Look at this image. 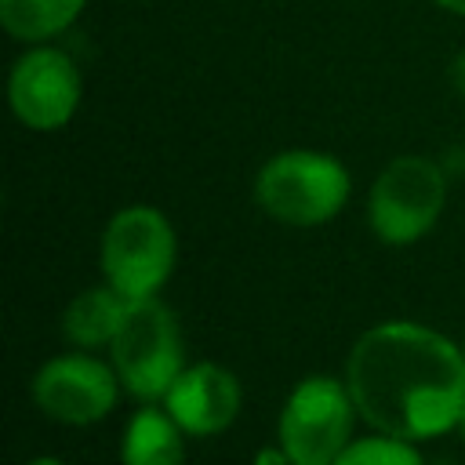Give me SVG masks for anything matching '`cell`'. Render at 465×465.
I'll list each match as a JSON object with an SVG mask.
<instances>
[{"label":"cell","instance_id":"cell-1","mask_svg":"<svg viewBox=\"0 0 465 465\" xmlns=\"http://www.w3.org/2000/svg\"><path fill=\"white\" fill-rule=\"evenodd\" d=\"M345 385L371 429L432 440L458 429L465 411V352L425 323L389 320L356 338Z\"/></svg>","mask_w":465,"mask_h":465},{"label":"cell","instance_id":"cell-2","mask_svg":"<svg viewBox=\"0 0 465 465\" xmlns=\"http://www.w3.org/2000/svg\"><path fill=\"white\" fill-rule=\"evenodd\" d=\"M258 207L283 225H323L349 200V171L316 149H287L262 163L254 178Z\"/></svg>","mask_w":465,"mask_h":465},{"label":"cell","instance_id":"cell-3","mask_svg":"<svg viewBox=\"0 0 465 465\" xmlns=\"http://www.w3.org/2000/svg\"><path fill=\"white\" fill-rule=\"evenodd\" d=\"M178 240L163 211L134 203L109 218L102 232V272L105 283L127 302L156 298L174 272Z\"/></svg>","mask_w":465,"mask_h":465},{"label":"cell","instance_id":"cell-4","mask_svg":"<svg viewBox=\"0 0 465 465\" xmlns=\"http://www.w3.org/2000/svg\"><path fill=\"white\" fill-rule=\"evenodd\" d=\"M109 360L120 385L134 400H163V392L185 367L178 316L160 298L131 302L116 338L109 341Z\"/></svg>","mask_w":465,"mask_h":465},{"label":"cell","instance_id":"cell-5","mask_svg":"<svg viewBox=\"0 0 465 465\" xmlns=\"http://www.w3.org/2000/svg\"><path fill=\"white\" fill-rule=\"evenodd\" d=\"M447 200V174L429 156H396L367 193V225L389 247L421 240Z\"/></svg>","mask_w":465,"mask_h":465},{"label":"cell","instance_id":"cell-6","mask_svg":"<svg viewBox=\"0 0 465 465\" xmlns=\"http://www.w3.org/2000/svg\"><path fill=\"white\" fill-rule=\"evenodd\" d=\"M352 392L331 374L302 378L283 400L276 436L291 465H334L352 443Z\"/></svg>","mask_w":465,"mask_h":465},{"label":"cell","instance_id":"cell-7","mask_svg":"<svg viewBox=\"0 0 465 465\" xmlns=\"http://www.w3.org/2000/svg\"><path fill=\"white\" fill-rule=\"evenodd\" d=\"M84 94L76 62L58 47H29L7 80L11 113L33 131H58L73 120Z\"/></svg>","mask_w":465,"mask_h":465},{"label":"cell","instance_id":"cell-8","mask_svg":"<svg viewBox=\"0 0 465 465\" xmlns=\"http://www.w3.org/2000/svg\"><path fill=\"white\" fill-rule=\"evenodd\" d=\"M116 371L91 352H62L33 378L36 407L62 425H94L116 403Z\"/></svg>","mask_w":465,"mask_h":465},{"label":"cell","instance_id":"cell-9","mask_svg":"<svg viewBox=\"0 0 465 465\" xmlns=\"http://www.w3.org/2000/svg\"><path fill=\"white\" fill-rule=\"evenodd\" d=\"M163 407L189 436H218L240 414V381L218 363H193L171 381Z\"/></svg>","mask_w":465,"mask_h":465},{"label":"cell","instance_id":"cell-10","mask_svg":"<svg viewBox=\"0 0 465 465\" xmlns=\"http://www.w3.org/2000/svg\"><path fill=\"white\" fill-rule=\"evenodd\" d=\"M182 425L167 414V407H138L124 429L120 440V461L124 465H182L185 443Z\"/></svg>","mask_w":465,"mask_h":465},{"label":"cell","instance_id":"cell-11","mask_svg":"<svg viewBox=\"0 0 465 465\" xmlns=\"http://www.w3.org/2000/svg\"><path fill=\"white\" fill-rule=\"evenodd\" d=\"M127 298L116 294L109 283L105 287H87L80 291L69 305H65V316H62V334L80 345V349H98V345H109L127 316Z\"/></svg>","mask_w":465,"mask_h":465},{"label":"cell","instance_id":"cell-12","mask_svg":"<svg viewBox=\"0 0 465 465\" xmlns=\"http://www.w3.org/2000/svg\"><path fill=\"white\" fill-rule=\"evenodd\" d=\"M87 0H0V22L11 36L40 44L76 22Z\"/></svg>","mask_w":465,"mask_h":465},{"label":"cell","instance_id":"cell-13","mask_svg":"<svg viewBox=\"0 0 465 465\" xmlns=\"http://www.w3.org/2000/svg\"><path fill=\"white\" fill-rule=\"evenodd\" d=\"M334 465H425L421 454L414 450L411 440H400V436H363V440H352Z\"/></svg>","mask_w":465,"mask_h":465},{"label":"cell","instance_id":"cell-14","mask_svg":"<svg viewBox=\"0 0 465 465\" xmlns=\"http://www.w3.org/2000/svg\"><path fill=\"white\" fill-rule=\"evenodd\" d=\"M254 465H291V458H287L283 447H265V450L254 454Z\"/></svg>","mask_w":465,"mask_h":465},{"label":"cell","instance_id":"cell-15","mask_svg":"<svg viewBox=\"0 0 465 465\" xmlns=\"http://www.w3.org/2000/svg\"><path fill=\"white\" fill-rule=\"evenodd\" d=\"M450 84H454V91L465 98V51H458L454 62H450Z\"/></svg>","mask_w":465,"mask_h":465},{"label":"cell","instance_id":"cell-16","mask_svg":"<svg viewBox=\"0 0 465 465\" xmlns=\"http://www.w3.org/2000/svg\"><path fill=\"white\" fill-rule=\"evenodd\" d=\"M440 7H447V11H454V15H465V0H436Z\"/></svg>","mask_w":465,"mask_h":465},{"label":"cell","instance_id":"cell-17","mask_svg":"<svg viewBox=\"0 0 465 465\" xmlns=\"http://www.w3.org/2000/svg\"><path fill=\"white\" fill-rule=\"evenodd\" d=\"M25 465H65V461H58V458H47V454H44V458H33V461H25Z\"/></svg>","mask_w":465,"mask_h":465},{"label":"cell","instance_id":"cell-18","mask_svg":"<svg viewBox=\"0 0 465 465\" xmlns=\"http://www.w3.org/2000/svg\"><path fill=\"white\" fill-rule=\"evenodd\" d=\"M458 432H461V443H465V411H461V418H458Z\"/></svg>","mask_w":465,"mask_h":465},{"label":"cell","instance_id":"cell-19","mask_svg":"<svg viewBox=\"0 0 465 465\" xmlns=\"http://www.w3.org/2000/svg\"><path fill=\"white\" fill-rule=\"evenodd\" d=\"M461 352H465V341H461Z\"/></svg>","mask_w":465,"mask_h":465}]
</instances>
